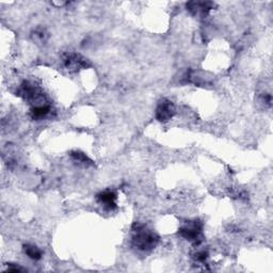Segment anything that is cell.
Wrapping results in <instances>:
<instances>
[{"instance_id": "277c9868", "label": "cell", "mask_w": 273, "mask_h": 273, "mask_svg": "<svg viewBox=\"0 0 273 273\" xmlns=\"http://www.w3.org/2000/svg\"><path fill=\"white\" fill-rule=\"evenodd\" d=\"M64 66L69 71H78L90 67V62L87 58H84L80 54L69 53L63 58Z\"/></svg>"}, {"instance_id": "ba28073f", "label": "cell", "mask_w": 273, "mask_h": 273, "mask_svg": "<svg viewBox=\"0 0 273 273\" xmlns=\"http://www.w3.org/2000/svg\"><path fill=\"white\" fill-rule=\"evenodd\" d=\"M51 109L48 105L36 106L31 109V116L34 120H43L50 114Z\"/></svg>"}, {"instance_id": "8992f818", "label": "cell", "mask_w": 273, "mask_h": 273, "mask_svg": "<svg viewBox=\"0 0 273 273\" xmlns=\"http://www.w3.org/2000/svg\"><path fill=\"white\" fill-rule=\"evenodd\" d=\"M97 201L108 210H113L116 208V194L111 190H106L97 194Z\"/></svg>"}, {"instance_id": "5b68a950", "label": "cell", "mask_w": 273, "mask_h": 273, "mask_svg": "<svg viewBox=\"0 0 273 273\" xmlns=\"http://www.w3.org/2000/svg\"><path fill=\"white\" fill-rule=\"evenodd\" d=\"M175 112L174 103L169 100H162L156 108V119L161 123H167L173 119Z\"/></svg>"}, {"instance_id": "6da1fadb", "label": "cell", "mask_w": 273, "mask_h": 273, "mask_svg": "<svg viewBox=\"0 0 273 273\" xmlns=\"http://www.w3.org/2000/svg\"><path fill=\"white\" fill-rule=\"evenodd\" d=\"M133 244L139 251H152L158 244L159 237L154 232L147 230L145 225L136 223L133 226Z\"/></svg>"}, {"instance_id": "8fae6325", "label": "cell", "mask_w": 273, "mask_h": 273, "mask_svg": "<svg viewBox=\"0 0 273 273\" xmlns=\"http://www.w3.org/2000/svg\"><path fill=\"white\" fill-rule=\"evenodd\" d=\"M207 257H208V254H207V252H205V251H199L196 254V256H194L196 261L199 262V263H205Z\"/></svg>"}, {"instance_id": "30bf717a", "label": "cell", "mask_w": 273, "mask_h": 273, "mask_svg": "<svg viewBox=\"0 0 273 273\" xmlns=\"http://www.w3.org/2000/svg\"><path fill=\"white\" fill-rule=\"evenodd\" d=\"M70 156H71V158H73L74 161L78 162V165H81L83 167H89V166H92L93 165L92 160H91L84 153H81V152H71Z\"/></svg>"}, {"instance_id": "3957f363", "label": "cell", "mask_w": 273, "mask_h": 273, "mask_svg": "<svg viewBox=\"0 0 273 273\" xmlns=\"http://www.w3.org/2000/svg\"><path fill=\"white\" fill-rule=\"evenodd\" d=\"M203 227L202 221H189L179 229V236L194 244H200L203 239Z\"/></svg>"}, {"instance_id": "7a4b0ae2", "label": "cell", "mask_w": 273, "mask_h": 273, "mask_svg": "<svg viewBox=\"0 0 273 273\" xmlns=\"http://www.w3.org/2000/svg\"><path fill=\"white\" fill-rule=\"evenodd\" d=\"M17 95L21 96L24 101H27L28 102L32 103L34 107L46 105V103L43 102H45L43 90L30 81H24L21 84V87L17 91Z\"/></svg>"}, {"instance_id": "9c48e42d", "label": "cell", "mask_w": 273, "mask_h": 273, "mask_svg": "<svg viewBox=\"0 0 273 273\" xmlns=\"http://www.w3.org/2000/svg\"><path fill=\"white\" fill-rule=\"evenodd\" d=\"M24 252L29 258L34 259V261H38L42 257V252L37 248V246L34 244H25L24 245Z\"/></svg>"}, {"instance_id": "52a82bcc", "label": "cell", "mask_w": 273, "mask_h": 273, "mask_svg": "<svg viewBox=\"0 0 273 273\" xmlns=\"http://www.w3.org/2000/svg\"><path fill=\"white\" fill-rule=\"evenodd\" d=\"M213 6L214 3L210 1H190L187 3V9L194 15H206L208 12L213 9Z\"/></svg>"}]
</instances>
